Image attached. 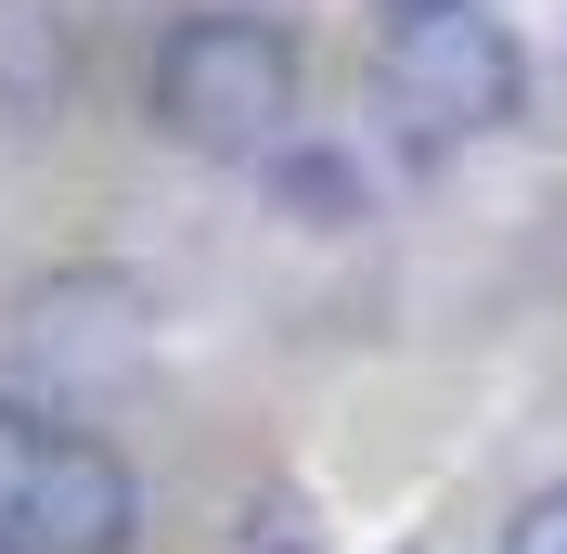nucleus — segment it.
Masks as SVG:
<instances>
[{"mask_svg": "<svg viewBox=\"0 0 567 554\" xmlns=\"http://www.w3.org/2000/svg\"><path fill=\"white\" fill-rule=\"evenodd\" d=\"M284 116H297V39L258 27V13H194L155 52V130L194 142V155H284Z\"/></svg>", "mask_w": 567, "mask_h": 554, "instance_id": "obj_1", "label": "nucleus"}, {"mask_svg": "<svg viewBox=\"0 0 567 554\" xmlns=\"http://www.w3.org/2000/svg\"><path fill=\"white\" fill-rule=\"evenodd\" d=\"M516 91H529V52H516V27L477 13V0L388 39V104H400L413 142H477V130H503Z\"/></svg>", "mask_w": 567, "mask_h": 554, "instance_id": "obj_2", "label": "nucleus"}, {"mask_svg": "<svg viewBox=\"0 0 567 554\" xmlns=\"http://www.w3.org/2000/svg\"><path fill=\"white\" fill-rule=\"evenodd\" d=\"M142 348H155V297H142L130 271H104V258H78V271H39L27 297H13V361H27L39 387H116L142 375Z\"/></svg>", "mask_w": 567, "mask_h": 554, "instance_id": "obj_3", "label": "nucleus"}, {"mask_svg": "<svg viewBox=\"0 0 567 554\" xmlns=\"http://www.w3.org/2000/svg\"><path fill=\"white\" fill-rule=\"evenodd\" d=\"M142 529V490L130 464H116L104 439H78V425H52L27 464V490H13V529H0V554H130Z\"/></svg>", "mask_w": 567, "mask_h": 554, "instance_id": "obj_4", "label": "nucleus"}, {"mask_svg": "<svg viewBox=\"0 0 567 554\" xmlns=\"http://www.w3.org/2000/svg\"><path fill=\"white\" fill-rule=\"evenodd\" d=\"M78 78V39L52 0H0V130H39Z\"/></svg>", "mask_w": 567, "mask_h": 554, "instance_id": "obj_5", "label": "nucleus"}, {"mask_svg": "<svg viewBox=\"0 0 567 554\" xmlns=\"http://www.w3.org/2000/svg\"><path fill=\"white\" fill-rule=\"evenodd\" d=\"M271 207L297 219V233H361V155H336V142H284L271 155Z\"/></svg>", "mask_w": 567, "mask_h": 554, "instance_id": "obj_6", "label": "nucleus"}, {"mask_svg": "<svg viewBox=\"0 0 567 554\" xmlns=\"http://www.w3.org/2000/svg\"><path fill=\"white\" fill-rule=\"evenodd\" d=\"M491 554H567V490H529L516 516H503V542Z\"/></svg>", "mask_w": 567, "mask_h": 554, "instance_id": "obj_7", "label": "nucleus"}, {"mask_svg": "<svg viewBox=\"0 0 567 554\" xmlns=\"http://www.w3.org/2000/svg\"><path fill=\"white\" fill-rule=\"evenodd\" d=\"M39 439H52V425H39L27 400H0V529H13V490H27V464H39Z\"/></svg>", "mask_w": 567, "mask_h": 554, "instance_id": "obj_8", "label": "nucleus"}, {"mask_svg": "<svg viewBox=\"0 0 567 554\" xmlns=\"http://www.w3.org/2000/svg\"><path fill=\"white\" fill-rule=\"evenodd\" d=\"M388 13H400V27H425V13H464V0H388Z\"/></svg>", "mask_w": 567, "mask_h": 554, "instance_id": "obj_9", "label": "nucleus"}]
</instances>
